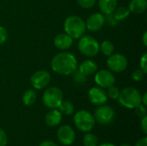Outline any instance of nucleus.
<instances>
[{"mask_svg":"<svg viewBox=\"0 0 147 146\" xmlns=\"http://www.w3.org/2000/svg\"><path fill=\"white\" fill-rule=\"evenodd\" d=\"M77 58L71 52L63 51L55 54L51 60L52 70L63 76H70L78 69Z\"/></svg>","mask_w":147,"mask_h":146,"instance_id":"f257e3e1","label":"nucleus"},{"mask_svg":"<svg viewBox=\"0 0 147 146\" xmlns=\"http://www.w3.org/2000/svg\"><path fill=\"white\" fill-rule=\"evenodd\" d=\"M64 29L72 39H79L85 34V22L78 15H70L64 22Z\"/></svg>","mask_w":147,"mask_h":146,"instance_id":"f03ea898","label":"nucleus"},{"mask_svg":"<svg viewBox=\"0 0 147 146\" xmlns=\"http://www.w3.org/2000/svg\"><path fill=\"white\" fill-rule=\"evenodd\" d=\"M141 94L134 87H126L120 91L118 101L120 104L127 108L133 109L141 103Z\"/></svg>","mask_w":147,"mask_h":146,"instance_id":"7ed1b4c3","label":"nucleus"},{"mask_svg":"<svg viewBox=\"0 0 147 146\" xmlns=\"http://www.w3.org/2000/svg\"><path fill=\"white\" fill-rule=\"evenodd\" d=\"M78 47L83 55L89 58L96 57L100 52L98 41L90 35L84 34L82 37H80L78 43Z\"/></svg>","mask_w":147,"mask_h":146,"instance_id":"20e7f679","label":"nucleus"},{"mask_svg":"<svg viewBox=\"0 0 147 146\" xmlns=\"http://www.w3.org/2000/svg\"><path fill=\"white\" fill-rule=\"evenodd\" d=\"M63 92L62 90L55 86H52L47 88L42 96V101L44 105L50 108H57L60 105L63 101Z\"/></svg>","mask_w":147,"mask_h":146,"instance_id":"39448f33","label":"nucleus"},{"mask_svg":"<svg viewBox=\"0 0 147 146\" xmlns=\"http://www.w3.org/2000/svg\"><path fill=\"white\" fill-rule=\"evenodd\" d=\"M74 124L76 127L84 133L90 132L95 126V118L87 110H80L76 113L73 118Z\"/></svg>","mask_w":147,"mask_h":146,"instance_id":"423d86ee","label":"nucleus"},{"mask_svg":"<svg viewBox=\"0 0 147 146\" xmlns=\"http://www.w3.org/2000/svg\"><path fill=\"white\" fill-rule=\"evenodd\" d=\"M128 65V60L123 54L113 53L108 57L107 66L112 72L121 73L123 72Z\"/></svg>","mask_w":147,"mask_h":146,"instance_id":"0eeeda50","label":"nucleus"},{"mask_svg":"<svg viewBox=\"0 0 147 146\" xmlns=\"http://www.w3.org/2000/svg\"><path fill=\"white\" fill-rule=\"evenodd\" d=\"M94 118L101 125H109L114 120L115 111L110 106L103 104L96 108Z\"/></svg>","mask_w":147,"mask_h":146,"instance_id":"6e6552de","label":"nucleus"},{"mask_svg":"<svg viewBox=\"0 0 147 146\" xmlns=\"http://www.w3.org/2000/svg\"><path fill=\"white\" fill-rule=\"evenodd\" d=\"M51 82V75L47 71L39 70L30 77V83L34 89H45Z\"/></svg>","mask_w":147,"mask_h":146,"instance_id":"1a4fd4ad","label":"nucleus"},{"mask_svg":"<svg viewBox=\"0 0 147 146\" xmlns=\"http://www.w3.org/2000/svg\"><path fill=\"white\" fill-rule=\"evenodd\" d=\"M94 79L96 83L102 89H108L113 86L115 83V77L114 73L109 70L105 69L97 71Z\"/></svg>","mask_w":147,"mask_h":146,"instance_id":"9d476101","label":"nucleus"},{"mask_svg":"<svg viewBox=\"0 0 147 146\" xmlns=\"http://www.w3.org/2000/svg\"><path fill=\"white\" fill-rule=\"evenodd\" d=\"M105 15L102 13L96 12L91 14L85 22L86 29L90 32H97L101 30L105 25Z\"/></svg>","mask_w":147,"mask_h":146,"instance_id":"9b49d317","label":"nucleus"},{"mask_svg":"<svg viewBox=\"0 0 147 146\" xmlns=\"http://www.w3.org/2000/svg\"><path fill=\"white\" fill-rule=\"evenodd\" d=\"M88 97L90 102L96 106H101L105 104L109 98L107 96V92L104 90V89L99 86L92 87L91 89H90L88 92Z\"/></svg>","mask_w":147,"mask_h":146,"instance_id":"f8f14e48","label":"nucleus"},{"mask_svg":"<svg viewBox=\"0 0 147 146\" xmlns=\"http://www.w3.org/2000/svg\"><path fill=\"white\" fill-rule=\"evenodd\" d=\"M75 132L68 125H64L58 129L57 139L64 145H71L75 140Z\"/></svg>","mask_w":147,"mask_h":146,"instance_id":"ddd939ff","label":"nucleus"},{"mask_svg":"<svg viewBox=\"0 0 147 146\" xmlns=\"http://www.w3.org/2000/svg\"><path fill=\"white\" fill-rule=\"evenodd\" d=\"M53 44L56 48L61 51L68 50L73 44V39L66 33H60L54 37Z\"/></svg>","mask_w":147,"mask_h":146,"instance_id":"4468645a","label":"nucleus"},{"mask_svg":"<svg viewBox=\"0 0 147 146\" xmlns=\"http://www.w3.org/2000/svg\"><path fill=\"white\" fill-rule=\"evenodd\" d=\"M78 71L85 76H91L98 71L97 64L92 59H85L79 65H78Z\"/></svg>","mask_w":147,"mask_h":146,"instance_id":"2eb2a0df","label":"nucleus"},{"mask_svg":"<svg viewBox=\"0 0 147 146\" xmlns=\"http://www.w3.org/2000/svg\"><path fill=\"white\" fill-rule=\"evenodd\" d=\"M62 120V114L59 112V110L56 108L51 109L45 117V122L48 126L54 127L57 126Z\"/></svg>","mask_w":147,"mask_h":146,"instance_id":"dca6fc26","label":"nucleus"},{"mask_svg":"<svg viewBox=\"0 0 147 146\" xmlns=\"http://www.w3.org/2000/svg\"><path fill=\"white\" fill-rule=\"evenodd\" d=\"M118 5V0H98V6L104 15L112 14Z\"/></svg>","mask_w":147,"mask_h":146,"instance_id":"f3484780","label":"nucleus"},{"mask_svg":"<svg viewBox=\"0 0 147 146\" xmlns=\"http://www.w3.org/2000/svg\"><path fill=\"white\" fill-rule=\"evenodd\" d=\"M128 9L131 13L140 15L144 13L147 9V0H131Z\"/></svg>","mask_w":147,"mask_h":146,"instance_id":"a211bd4d","label":"nucleus"},{"mask_svg":"<svg viewBox=\"0 0 147 146\" xmlns=\"http://www.w3.org/2000/svg\"><path fill=\"white\" fill-rule=\"evenodd\" d=\"M130 13L131 12H130L128 7L120 6V7H116V9L113 12V15L117 22H121V21H124L125 19H127L129 16Z\"/></svg>","mask_w":147,"mask_h":146,"instance_id":"6ab92c4d","label":"nucleus"},{"mask_svg":"<svg viewBox=\"0 0 147 146\" xmlns=\"http://www.w3.org/2000/svg\"><path fill=\"white\" fill-rule=\"evenodd\" d=\"M37 99V95L34 89H27L23 96H22V102L26 105V106H31L33 105Z\"/></svg>","mask_w":147,"mask_h":146,"instance_id":"aec40b11","label":"nucleus"},{"mask_svg":"<svg viewBox=\"0 0 147 146\" xmlns=\"http://www.w3.org/2000/svg\"><path fill=\"white\" fill-rule=\"evenodd\" d=\"M99 47H100L101 52L104 56H107V57H109L111 54H113L114 51H115L114 44L110 40H105L102 41V43L99 45Z\"/></svg>","mask_w":147,"mask_h":146,"instance_id":"412c9836","label":"nucleus"},{"mask_svg":"<svg viewBox=\"0 0 147 146\" xmlns=\"http://www.w3.org/2000/svg\"><path fill=\"white\" fill-rule=\"evenodd\" d=\"M59 110L62 114L65 115H71L74 112V105L72 102L69 101H62L60 105L59 106Z\"/></svg>","mask_w":147,"mask_h":146,"instance_id":"4be33fe9","label":"nucleus"},{"mask_svg":"<svg viewBox=\"0 0 147 146\" xmlns=\"http://www.w3.org/2000/svg\"><path fill=\"white\" fill-rule=\"evenodd\" d=\"M83 142L84 146H97L98 139L97 137L92 133H87L84 136Z\"/></svg>","mask_w":147,"mask_h":146,"instance_id":"5701e85b","label":"nucleus"},{"mask_svg":"<svg viewBox=\"0 0 147 146\" xmlns=\"http://www.w3.org/2000/svg\"><path fill=\"white\" fill-rule=\"evenodd\" d=\"M72 75V78L73 81L79 85H83L87 82V76L84 75L82 72H80L78 69L71 74Z\"/></svg>","mask_w":147,"mask_h":146,"instance_id":"b1692460","label":"nucleus"},{"mask_svg":"<svg viewBox=\"0 0 147 146\" xmlns=\"http://www.w3.org/2000/svg\"><path fill=\"white\" fill-rule=\"evenodd\" d=\"M120 94V89L115 87V86H111L109 88H108V91H107V96L108 97H109L112 100H117L118 96Z\"/></svg>","mask_w":147,"mask_h":146,"instance_id":"393cba45","label":"nucleus"},{"mask_svg":"<svg viewBox=\"0 0 147 146\" xmlns=\"http://www.w3.org/2000/svg\"><path fill=\"white\" fill-rule=\"evenodd\" d=\"M83 9H91L96 3V0H76Z\"/></svg>","mask_w":147,"mask_h":146,"instance_id":"a878e982","label":"nucleus"},{"mask_svg":"<svg viewBox=\"0 0 147 146\" xmlns=\"http://www.w3.org/2000/svg\"><path fill=\"white\" fill-rule=\"evenodd\" d=\"M145 74L146 73L140 68H139V69H136L135 71H134V72L132 73V78L136 82H140L143 80Z\"/></svg>","mask_w":147,"mask_h":146,"instance_id":"bb28decb","label":"nucleus"},{"mask_svg":"<svg viewBox=\"0 0 147 146\" xmlns=\"http://www.w3.org/2000/svg\"><path fill=\"white\" fill-rule=\"evenodd\" d=\"M135 113H136V114H137L139 117H140V118H143V117L146 116V106H145V105H143L142 103H140V105H138V106L135 108Z\"/></svg>","mask_w":147,"mask_h":146,"instance_id":"cd10ccee","label":"nucleus"},{"mask_svg":"<svg viewBox=\"0 0 147 146\" xmlns=\"http://www.w3.org/2000/svg\"><path fill=\"white\" fill-rule=\"evenodd\" d=\"M7 39H8V32L6 28L3 26H0V45L4 44Z\"/></svg>","mask_w":147,"mask_h":146,"instance_id":"c85d7f7f","label":"nucleus"},{"mask_svg":"<svg viewBox=\"0 0 147 146\" xmlns=\"http://www.w3.org/2000/svg\"><path fill=\"white\" fill-rule=\"evenodd\" d=\"M140 69L145 72L147 73V53L145 52L142 57L140 58Z\"/></svg>","mask_w":147,"mask_h":146,"instance_id":"c756f323","label":"nucleus"},{"mask_svg":"<svg viewBox=\"0 0 147 146\" xmlns=\"http://www.w3.org/2000/svg\"><path fill=\"white\" fill-rule=\"evenodd\" d=\"M105 21L112 27H115L116 24H117V21L115 20V18L114 17L113 15V13L112 14H109V15H105Z\"/></svg>","mask_w":147,"mask_h":146,"instance_id":"7c9ffc66","label":"nucleus"},{"mask_svg":"<svg viewBox=\"0 0 147 146\" xmlns=\"http://www.w3.org/2000/svg\"><path fill=\"white\" fill-rule=\"evenodd\" d=\"M8 142V138L5 132L0 128V146H5Z\"/></svg>","mask_w":147,"mask_h":146,"instance_id":"2f4dec72","label":"nucleus"},{"mask_svg":"<svg viewBox=\"0 0 147 146\" xmlns=\"http://www.w3.org/2000/svg\"><path fill=\"white\" fill-rule=\"evenodd\" d=\"M141 128H142V131L144 132L145 134L147 133V116H145L142 118V120H141Z\"/></svg>","mask_w":147,"mask_h":146,"instance_id":"473e14b6","label":"nucleus"},{"mask_svg":"<svg viewBox=\"0 0 147 146\" xmlns=\"http://www.w3.org/2000/svg\"><path fill=\"white\" fill-rule=\"evenodd\" d=\"M135 146H147V139L146 137H144L137 141Z\"/></svg>","mask_w":147,"mask_h":146,"instance_id":"72a5a7b5","label":"nucleus"},{"mask_svg":"<svg viewBox=\"0 0 147 146\" xmlns=\"http://www.w3.org/2000/svg\"><path fill=\"white\" fill-rule=\"evenodd\" d=\"M39 146H58V145H57V144H55V143H54V142H53V141H50V140H45V141L41 142Z\"/></svg>","mask_w":147,"mask_h":146,"instance_id":"f704fd0d","label":"nucleus"},{"mask_svg":"<svg viewBox=\"0 0 147 146\" xmlns=\"http://www.w3.org/2000/svg\"><path fill=\"white\" fill-rule=\"evenodd\" d=\"M146 98H147V94L146 93H145V94H144V96H141V103H142L143 105H145V106H146L147 105Z\"/></svg>","mask_w":147,"mask_h":146,"instance_id":"c9c22d12","label":"nucleus"},{"mask_svg":"<svg viewBox=\"0 0 147 146\" xmlns=\"http://www.w3.org/2000/svg\"><path fill=\"white\" fill-rule=\"evenodd\" d=\"M142 41H143V44L145 46H147V32L146 31L144 34H143V36H142Z\"/></svg>","mask_w":147,"mask_h":146,"instance_id":"e433bc0d","label":"nucleus"},{"mask_svg":"<svg viewBox=\"0 0 147 146\" xmlns=\"http://www.w3.org/2000/svg\"><path fill=\"white\" fill-rule=\"evenodd\" d=\"M99 146H115V145H114L113 144H110V143H104V144L100 145Z\"/></svg>","mask_w":147,"mask_h":146,"instance_id":"4c0bfd02","label":"nucleus"},{"mask_svg":"<svg viewBox=\"0 0 147 146\" xmlns=\"http://www.w3.org/2000/svg\"><path fill=\"white\" fill-rule=\"evenodd\" d=\"M120 146H131V145H127V144H123V145H120Z\"/></svg>","mask_w":147,"mask_h":146,"instance_id":"58836bf2","label":"nucleus"}]
</instances>
